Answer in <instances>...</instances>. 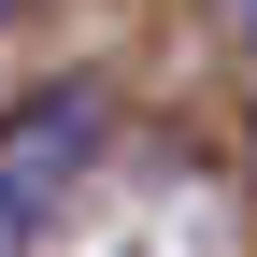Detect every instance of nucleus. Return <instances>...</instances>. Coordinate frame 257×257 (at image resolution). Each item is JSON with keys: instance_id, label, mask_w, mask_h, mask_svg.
Wrapping results in <instances>:
<instances>
[{"instance_id": "nucleus-2", "label": "nucleus", "mask_w": 257, "mask_h": 257, "mask_svg": "<svg viewBox=\"0 0 257 257\" xmlns=\"http://www.w3.org/2000/svg\"><path fill=\"white\" fill-rule=\"evenodd\" d=\"M29 243H43V214H29L15 186H0V257H29Z\"/></svg>"}, {"instance_id": "nucleus-1", "label": "nucleus", "mask_w": 257, "mask_h": 257, "mask_svg": "<svg viewBox=\"0 0 257 257\" xmlns=\"http://www.w3.org/2000/svg\"><path fill=\"white\" fill-rule=\"evenodd\" d=\"M100 128H114L100 86H29V100L0 114V186H15L29 214H57V200L86 186V157H100Z\"/></svg>"}, {"instance_id": "nucleus-4", "label": "nucleus", "mask_w": 257, "mask_h": 257, "mask_svg": "<svg viewBox=\"0 0 257 257\" xmlns=\"http://www.w3.org/2000/svg\"><path fill=\"white\" fill-rule=\"evenodd\" d=\"M0 15H15V0H0Z\"/></svg>"}, {"instance_id": "nucleus-3", "label": "nucleus", "mask_w": 257, "mask_h": 257, "mask_svg": "<svg viewBox=\"0 0 257 257\" xmlns=\"http://www.w3.org/2000/svg\"><path fill=\"white\" fill-rule=\"evenodd\" d=\"M229 29H243V43H257V0H229Z\"/></svg>"}]
</instances>
